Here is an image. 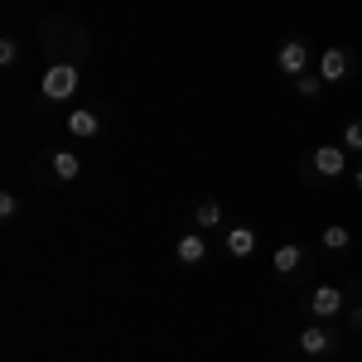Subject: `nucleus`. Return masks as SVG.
<instances>
[{
    "mask_svg": "<svg viewBox=\"0 0 362 362\" xmlns=\"http://www.w3.org/2000/svg\"><path fill=\"white\" fill-rule=\"evenodd\" d=\"M39 44H44L49 63H83L87 49H92L83 25L68 20V15H44V20H39Z\"/></svg>",
    "mask_w": 362,
    "mask_h": 362,
    "instance_id": "nucleus-1",
    "label": "nucleus"
},
{
    "mask_svg": "<svg viewBox=\"0 0 362 362\" xmlns=\"http://www.w3.org/2000/svg\"><path fill=\"white\" fill-rule=\"evenodd\" d=\"M83 87V68L78 63H49L44 78H39V97L44 102H73Z\"/></svg>",
    "mask_w": 362,
    "mask_h": 362,
    "instance_id": "nucleus-2",
    "label": "nucleus"
},
{
    "mask_svg": "<svg viewBox=\"0 0 362 362\" xmlns=\"http://www.w3.org/2000/svg\"><path fill=\"white\" fill-rule=\"evenodd\" d=\"M305 174L309 179H343V174H348V150H343V145H314Z\"/></svg>",
    "mask_w": 362,
    "mask_h": 362,
    "instance_id": "nucleus-3",
    "label": "nucleus"
},
{
    "mask_svg": "<svg viewBox=\"0 0 362 362\" xmlns=\"http://www.w3.org/2000/svg\"><path fill=\"white\" fill-rule=\"evenodd\" d=\"M305 305H309V314H314V319H324V324H329V319H338V314H343V305H348V300H343V290H338V285H314Z\"/></svg>",
    "mask_w": 362,
    "mask_h": 362,
    "instance_id": "nucleus-4",
    "label": "nucleus"
},
{
    "mask_svg": "<svg viewBox=\"0 0 362 362\" xmlns=\"http://www.w3.org/2000/svg\"><path fill=\"white\" fill-rule=\"evenodd\" d=\"M102 126H107V112H102V107H73V112H68V136L73 140L102 136Z\"/></svg>",
    "mask_w": 362,
    "mask_h": 362,
    "instance_id": "nucleus-5",
    "label": "nucleus"
},
{
    "mask_svg": "<svg viewBox=\"0 0 362 362\" xmlns=\"http://www.w3.org/2000/svg\"><path fill=\"white\" fill-rule=\"evenodd\" d=\"M276 68L285 73V78H300V73H309V49H305V39H280Z\"/></svg>",
    "mask_w": 362,
    "mask_h": 362,
    "instance_id": "nucleus-6",
    "label": "nucleus"
},
{
    "mask_svg": "<svg viewBox=\"0 0 362 362\" xmlns=\"http://www.w3.org/2000/svg\"><path fill=\"white\" fill-rule=\"evenodd\" d=\"M338 348V334L319 319V324H309V329H300V353L305 358H324V353H334Z\"/></svg>",
    "mask_w": 362,
    "mask_h": 362,
    "instance_id": "nucleus-7",
    "label": "nucleus"
},
{
    "mask_svg": "<svg viewBox=\"0 0 362 362\" xmlns=\"http://www.w3.org/2000/svg\"><path fill=\"white\" fill-rule=\"evenodd\" d=\"M223 251L232 256V261H247L251 251H256V227L251 223H232L223 232Z\"/></svg>",
    "mask_w": 362,
    "mask_h": 362,
    "instance_id": "nucleus-8",
    "label": "nucleus"
},
{
    "mask_svg": "<svg viewBox=\"0 0 362 362\" xmlns=\"http://www.w3.org/2000/svg\"><path fill=\"white\" fill-rule=\"evenodd\" d=\"M174 261H179V266H184V271H194V266H203V261H208V242H203V232H184V237H179V242H174Z\"/></svg>",
    "mask_w": 362,
    "mask_h": 362,
    "instance_id": "nucleus-9",
    "label": "nucleus"
},
{
    "mask_svg": "<svg viewBox=\"0 0 362 362\" xmlns=\"http://www.w3.org/2000/svg\"><path fill=\"white\" fill-rule=\"evenodd\" d=\"M314 73H319L324 83H343V78L353 73V54H348V49H324V54H319V68H314Z\"/></svg>",
    "mask_w": 362,
    "mask_h": 362,
    "instance_id": "nucleus-10",
    "label": "nucleus"
},
{
    "mask_svg": "<svg viewBox=\"0 0 362 362\" xmlns=\"http://www.w3.org/2000/svg\"><path fill=\"white\" fill-rule=\"evenodd\" d=\"M49 169H54L58 184H78V179H83V160H78V150H54V155H49Z\"/></svg>",
    "mask_w": 362,
    "mask_h": 362,
    "instance_id": "nucleus-11",
    "label": "nucleus"
},
{
    "mask_svg": "<svg viewBox=\"0 0 362 362\" xmlns=\"http://www.w3.org/2000/svg\"><path fill=\"white\" fill-rule=\"evenodd\" d=\"M194 227L198 232H223V203L218 198H203L194 208Z\"/></svg>",
    "mask_w": 362,
    "mask_h": 362,
    "instance_id": "nucleus-12",
    "label": "nucleus"
},
{
    "mask_svg": "<svg viewBox=\"0 0 362 362\" xmlns=\"http://www.w3.org/2000/svg\"><path fill=\"white\" fill-rule=\"evenodd\" d=\"M271 266H276V276H295V271L305 266V247H295V242H285V247H276V256H271Z\"/></svg>",
    "mask_w": 362,
    "mask_h": 362,
    "instance_id": "nucleus-13",
    "label": "nucleus"
},
{
    "mask_svg": "<svg viewBox=\"0 0 362 362\" xmlns=\"http://www.w3.org/2000/svg\"><path fill=\"white\" fill-rule=\"evenodd\" d=\"M319 242H324V251H348V247H353V232H348L343 223H334V227H324Z\"/></svg>",
    "mask_w": 362,
    "mask_h": 362,
    "instance_id": "nucleus-14",
    "label": "nucleus"
},
{
    "mask_svg": "<svg viewBox=\"0 0 362 362\" xmlns=\"http://www.w3.org/2000/svg\"><path fill=\"white\" fill-rule=\"evenodd\" d=\"M290 83H295V92H300V97H309V102L324 92V78H319L314 68H309V73H300V78H290Z\"/></svg>",
    "mask_w": 362,
    "mask_h": 362,
    "instance_id": "nucleus-15",
    "label": "nucleus"
},
{
    "mask_svg": "<svg viewBox=\"0 0 362 362\" xmlns=\"http://www.w3.org/2000/svg\"><path fill=\"white\" fill-rule=\"evenodd\" d=\"M20 208H25V198L15 194V189H5V194H0V218H5V223H15V218H20Z\"/></svg>",
    "mask_w": 362,
    "mask_h": 362,
    "instance_id": "nucleus-16",
    "label": "nucleus"
},
{
    "mask_svg": "<svg viewBox=\"0 0 362 362\" xmlns=\"http://www.w3.org/2000/svg\"><path fill=\"white\" fill-rule=\"evenodd\" d=\"M15 63H20V39L5 34V39H0V68H15Z\"/></svg>",
    "mask_w": 362,
    "mask_h": 362,
    "instance_id": "nucleus-17",
    "label": "nucleus"
},
{
    "mask_svg": "<svg viewBox=\"0 0 362 362\" xmlns=\"http://www.w3.org/2000/svg\"><path fill=\"white\" fill-rule=\"evenodd\" d=\"M343 150H348V155H362V121H353V126L343 131Z\"/></svg>",
    "mask_w": 362,
    "mask_h": 362,
    "instance_id": "nucleus-18",
    "label": "nucleus"
},
{
    "mask_svg": "<svg viewBox=\"0 0 362 362\" xmlns=\"http://www.w3.org/2000/svg\"><path fill=\"white\" fill-rule=\"evenodd\" d=\"M348 324H353V329H358V334H362V305L353 309V314H348Z\"/></svg>",
    "mask_w": 362,
    "mask_h": 362,
    "instance_id": "nucleus-19",
    "label": "nucleus"
},
{
    "mask_svg": "<svg viewBox=\"0 0 362 362\" xmlns=\"http://www.w3.org/2000/svg\"><path fill=\"white\" fill-rule=\"evenodd\" d=\"M353 189H358V194H362V169H358V174H353Z\"/></svg>",
    "mask_w": 362,
    "mask_h": 362,
    "instance_id": "nucleus-20",
    "label": "nucleus"
}]
</instances>
